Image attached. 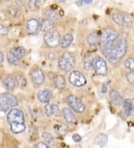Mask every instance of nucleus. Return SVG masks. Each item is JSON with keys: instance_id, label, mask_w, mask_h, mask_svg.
Returning a JSON list of instances; mask_svg holds the SVG:
<instances>
[{"instance_id": "1", "label": "nucleus", "mask_w": 134, "mask_h": 148, "mask_svg": "<svg viewBox=\"0 0 134 148\" xmlns=\"http://www.w3.org/2000/svg\"><path fill=\"white\" fill-rule=\"evenodd\" d=\"M101 50L102 54L110 63L119 62L127 50V40L120 37L118 32L112 29H106L100 36Z\"/></svg>"}, {"instance_id": "2", "label": "nucleus", "mask_w": 134, "mask_h": 148, "mask_svg": "<svg viewBox=\"0 0 134 148\" xmlns=\"http://www.w3.org/2000/svg\"><path fill=\"white\" fill-rule=\"evenodd\" d=\"M7 121L10 125L11 131L14 134L23 132L26 129L25 125V115L19 108H13L7 114Z\"/></svg>"}, {"instance_id": "3", "label": "nucleus", "mask_w": 134, "mask_h": 148, "mask_svg": "<svg viewBox=\"0 0 134 148\" xmlns=\"http://www.w3.org/2000/svg\"><path fill=\"white\" fill-rule=\"evenodd\" d=\"M18 105V101L14 95L10 93L0 94V110L3 112H8Z\"/></svg>"}, {"instance_id": "4", "label": "nucleus", "mask_w": 134, "mask_h": 148, "mask_svg": "<svg viewBox=\"0 0 134 148\" xmlns=\"http://www.w3.org/2000/svg\"><path fill=\"white\" fill-rule=\"evenodd\" d=\"M75 56L72 53H66L63 54L58 60V67L63 71H69L75 67Z\"/></svg>"}, {"instance_id": "5", "label": "nucleus", "mask_w": 134, "mask_h": 148, "mask_svg": "<svg viewBox=\"0 0 134 148\" xmlns=\"http://www.w3.org/2000/svg\"><path fill=\"white\" fill-rule=\"evenodd\" d=\"M25 50L22 47H14L9 49L7 53V59L9 64H16L25 57Z\"/></svg>"}, {"instance_id": "6", "label": "nucleus", "mask_w": 134, "mask_h": 148, "mask_svg": "<svg viewBox=\"0 0 134 148\" xmlns=\"http://www.w3.org/2000/svg\"><path fill=\"white\" fill-rule=\"evenodd\" d=\"M44 40L50 48H56L61 44V34L56 30H50L45 34Z\"/></svg>"}, {"instance_id": "7", "label": "nucleus", "mask_w": 134, "mask_h": 148, "mask_svg": "<svg viewBox=\"0 0 134 148\" xmlns=\"http://www.w3.org/2000/svg\"><path fill=\"white\" fill-rule=\"evenodd\" d=\"M93 67L95 70V73L99 76H107V62L103 58L100 56H96L93 59Z\"/></svg>"}, {"instance_id": "8", "label": "nucleus", "mask_w": 134, "mask_h": 148, "mask_svg": "<svg viewBox=\"0 0 134 148\" xmlns=\"http://www.w3.org/2000/svg\"><path fill=\"white\" fill-rule=\"evenodd\" d=\"M66 102L69 106L78 113H82L85 110V106L84 105V103L80 100V99L77 97L76 96H69L66 99Z\"/></svg>"}, {"instance_id": "9", "label": "nucleus", "mask_w": 134, "mask_h": 148, "mask_svg": "<svg viewBox=\"0 0 134 148\" xmlns=\"http://www.w3.org/2000/svg\"><path fill=\"white\" fill-rule=\"evenodd\" d=\"M69 80L71 85L76 87H82L86 84V77L82 73L77 71H74L70 73Z\"/></svg>"}, {"instance_id": "10", "label": "nucleus", "mask_w": 134, "mask_h": 148, "mask_svg": "<svg viewBox=\"0 0 134 148\" xmlns=\"http://www.w3.org/2000/svg\"><path fill=\"white\" fill-rule=\"evenodd\" d=\"M30 77L33 84L40 85L44 82L45 75L40 68H34L30 73Z\"/></svg>"}, {"instance_id": "11", "label": "nucleus", "mask_w": 134, "mask_h": 148, "mask_svg": "<svg viewBox=\"0 0 134 148\" xmlns=\"http://www.w3.org/2000/svg\"><path fill=\"white\" fill-rule=\"evenodd\" d=\"M41 29V25L39 20L37 19L31 18L27 20L26 22V31L30 34H35Z\"/></svg>"}, {"instance_id": "12", "label": "nucleus", "mask_w": 134, "mask_h": 148, "mask_svg": "<svg viewBox=\"0 0 134 148\" xmlns=\"http://www.w3.org/2000/svg\"><path fill=\"white\" fill-rule=\"evenodd\" d=\"M16 80L12 76H7L3 78L2 79V85L5 87V88L8 90H14L16 87Z\"/></svg>"}, {"instance_id": "13", "label": "nucleus", "mask_w": 134, "mask_h": 148, "mask_svg": "<svg viewBox=\"0 0 134 148\" xmlns=\"http://www.w3.org/2000/svg\"><path fill=\"white\" fill-rule=\"evenodd\" d=\"M45 112L48 117H59L60 109L59 107L56 104H47L45 106Z\"/></svg>"}, {"instance_id": "14", "label": "nucleus", "mask_w": 134, "mask_h": 148, "mask_svg": "<svg viewBox=\"0 0 134 148\" xmlns=\"http://www.w3.org/2000/svg\"><path fill=\"white\" fill-rule=\"evenodd\" d=\"M37 99L41 103H48L52 97V91L48 89L39 90L37 94Z\"/></svg>"}, {"instance_id": "15", "label": "nucleus", "mask_w": 134, "mask_h": 148, "mask_svg": "<svg viewBox=\"0 0 134 148\" xmlns=\"http://www.w3.org/2000/svg\"><path fill=\"white\" fill-rule=\"evenodd\" d=\"M86 42L92 48H95L99 44L100 42V36L96 33H90L86 37Z\"/></svg>"}, {"instance_id": "16", "label": "nucleus", "mask_w": 134, "mask_h": 148, "mask_svg": "<svg viewBox=\"0 0 134 148\" xmlns=\"http://www.w3.org/2000/svg\"><path fill=\"white\" fill-rule=\"evenodd\" d=\"M62 114L64 117L65 121L69 123H75L77 122L76 121V118H75V116L74 115V114L72 113L69 108H64L62 111Z\"/></svg>"}, {"instance_id": "17", "label": "nucleus", "mask_w": 134, "mask_h": 148, "mask_svg": "<svg viewBox=\"0 0 134 148\" xmlns=\"http://www.w3.org/2000/svg\"><path fill=\"white\" fill-rule=\"evenodd\" d=\"M110 97L112 99V101L117 106H121L123 104L124 99L122 96L120 94L118 91L116 90H111L110 94Z\"/></svg>"}, {"instance_id": "18", "label": "nucleus", "mask_w": 134, "mask_h": 148, "mask_svg": "<svg viewBox=\"0 0 134 148\" xmlns=\"http://www.w3.org/2000/svg\"><path fill=\"white\" fill-rule=\"evenodd\" d=\"M124 113L127 116H131L133 113V105L130 99H126L123 102Z\"/></svg>"}, {"instance_id": "19", "label": "nucleus", "mask_w": 134, "mask_h": 148, "mask_svg": "<svg viewBox=\"0 0 134 148\" xmlns=\"http://www.w3.org/2000/svg\"><path fill=\"white\" fill-rule=\"evenodd\" d=\"M73 41V35L71 33H66L61 40V47L63 49L68 48Z\"/></svg>"}, {"instance_id": "20", "label": "nucleus", "mask_w": 134, "mask_h": 148, "mask_svg": "<svg viewBox=\"0 0 134 148\" xmlns=\"http://www.w3.org/2000/svg\"><path fill=\"white\" fill-rule=\"evenodd\" d=\"M54 84L55 85L57 88L63 89L66 87V79H65L64 76L62 75H57L54 77Z\"/></svg>"}, {"instance_id": "21", "label": "nucleus", "mask_w": 134, "mask_h": 148, "mask_svg": "<svg viewBox=\"0 0 134 148\" xmlns=\"http://www.w3.org/2000/svg\"><path fill=\"white\" fill-rule=\"evenodd\" d=\"M40 25H41L42 30L43 32H47L52 30L54 26V23L52 20L46 18L42 20V22L40 23Z\"/></svg>"}, {"instance_id": "22", "label": "nucleus", "mask_w": 134, "mask_h": 148, "mask_svg": "<svg viewBox=\"0 0 134 148\" xmlns=\"http://www.w3.org/2000/svg\"><path fill=\"white\" fill-rule=\"evenodd\" d=\"M107 136L105 134H99L95 137V145L99 147H104L107 144Z\"/></svg>"}, {"instance_id": "23", "label": "nucleus", "mask_w": 134, "mask_h": 148, "mask_svg": "<svg viewBox=\"0 0 134 148\" xmlns=\"http://www.w3.org/2000/svg\"><path fill=\"white\" fill-rule=\"evenodd\" d=\"M113 20L116 24L120 26H123L124 21V14L121 13H115L113 15Z\"/></svg>"}, {"instance_id": "24", "label": "nucleus", "mask_w": 134, "mask_h": 148, "mask_svg": "<svg viewBox=\"0 0 134 148\" xmlns=\"http://www.w3.org/2000/svg\"><path fill=\"white\" fill-rule=\"evenodd\" d=\"M45 16L48 20L52 21H56L58 18V14L53 9H47L45 11Z\"/></svg>"}, {"instance_id": "25", "label": "nucleus", "mask_w": 134, "mask_h": 148, "mask_svg": "<svg viewBox=\"0 0 134 148\" xmlns=\"http://www.w3.org/2000/svg\"><path fill=\"white\" fill-rule=\"evenodd\" d=\"M42 0H29V8H30L31 10H36L39 7L40 5H41Z\"/></svg>"}, {"instance_id": "26", "label": "nucleus", "mask_w": 134, "mask_h": 148, "mask_svg": "<svg viewBox=\"0 0 134 148\" xmlns=\"http://www.w3.org/2000/svg\"><path fill=\"white\" fill-rule=\"evenodd\" d=\"M124 67L127 69L130 70V71L134 72V58H128L124 62Z\"/></svg>"}, {"instance_id": "27", "label": "nucleus", "mask_w": 134, "mask_h": 148, "mask_svg": "<svg viewBox=\"0 0 134 148\" xmlns=\"http://www.w3.org/2000/svg\"><path fill=\"white\" fill-rule=\"evenodd\" d=\"M55 131L57 133L61 134V135H63L66 134L67 132V127L65 124H57L54 127Z\"/></svg>"}, {"instance_id": "28", "label": "nucleus", "mask_w": 134, "mask_h": 148, "mask_svg": "<svg viewBox=\"0 0 134 148\" xmlns=\"http://www.w3.org/2000/svg\"><path fill=\"white\" fill-rule=\"evenodd\" d=\"M16 80L17 85H19L21 88L25 87V85H26V79H25V78L24 77L23 75H18L16 77Z\"/></svg>"}, {"instance_id": "29", "label": "nucleus", "mask_w": 134, "mask_h": 148, "mask_svg": "<svg viewBox=\"0 0 134 148\" xmlns=\"http://www.w3.org/2000/svg\"><path fill=\"white\" fill-rule=\"evenodd\" d=\"M43 139H44V141H46V143H47L48 145H52V143L54 142L53 136H52L50 133H48V132H43Z\"/></svg>"}, {"instance_id": "30", "label": "nucleus", "mask_w": 134, "mask_h": 148, "mask_svg": "<svg viewBox=\"0 0 134 148\" xmlns=\"http://www.w3.org/2000/svg\"><path fill=\"white\" fill-rule=\"evenodd\" d=\"M133 25V20L131 17L129 15L124 14V27L130 28Z\"/></svg>"}, {"instance_id": "31", "label": "nucleus", "mask_w": 134, "mask_h": 148, "mask_svg": "<svg viewBox=\"0 0 134 148\" xmlns=\"http://www.w3.org/2000/svg\"><path fill=\"white\" fill-rule=\"evenodd\" d=\"M8 11H9V14H10V15H11L12 16H18L20 13V10L18 9L17 8L14 7V6H12V7L10 8L8 10Z\"/></svg>"}, {"instance_id": "32", "label": "nucleus", "mask_w": 134, "mask_h": 148, "mask_svg": "<svg viewBox=\"0 0 134 148\" xmlns=\"http://www.w3.org/2000/svg\"><path fill=\"white\" fill-rule=\"evenodd\" d=\"M90 57L89 56H88V57H86V58H85V60H84V66H85V67H86V69H87V70H89V69L91 68V67L93 66V60H90Z\"/></svg>"}, {"instance_id": "33", "label": "nucleus", "mask_w": 134, "mask_h": 148, "mask_svg": "<svg viewBox=\"0 0 134 148\" xmlns=\"http://www.w3.org/2000/svg\"><path fill=\"white\" fill-rule=\"evenodd\" d=\"M7 33H8V29L4 25L0 24V35L5 36V35H7Z\"/></svg>"}, {"instance_id": "34", "label": "nucleus", "mask_w": 134, "mask_h": 148, "mask_svg": "<svg viewBox=\"0 0 134 148\" xmlns=\"http://www.w3.org/2000/svg\"><path fill=\"white\" fill-rule=\"evenodd\" d=\"M126 78H127V81L131 84L134 83V72H132L131 71L130 73H127V76H126Z\"/></svg>"}, {"instance_id": "35", "label": "nucleus", "mask_w": 134, "mask_h": 148, "mask_svg": "<svg viewBox=\"0 0 134 148\" xmlns=\"http://www.w3.org/2000/svg\"><path fill=\"white\" fill-rule=\"evenodd\" d=\"M35 147H43V148H48V145L47 143H45V142H39L37 143V145H35Z\"/></svg>"}, {"instance_id": "36", "label": "nucleus", "mask_w": 134, "mask_h": 148, "mask_svg": "<svg viewBox=\"0 0 134 148\" xmlns=\"http://www.w3.org/2000/svg\"><path fill=\"white\" fill-rule=\"evenodd\" d=\"M72 139H73V141H75V142H80V141H81V139H82V138H81V136H79L78 134H75V135H73V136H72Z\"/></svg>"}, {"instance_id": "37", "label": "nucleus", "mask_w": 134, "mask_h": 148, "mask_svg": "<svg viewBox=\"0 0 134 148\" xmlns=\"http://www.w3.org/2000/svg\"><path fill=\"white\" fill-rule=\"evenodd\" d=\"M4 58H5V57H4V54L2 53V52L0 51V63H2V62H3Z\"/></svg>"}, {"instance_id": "38", "label": "nucleus", "mask_w": 134, "mask_h": 148, "mask_svg": "<svg viewBox=\"0 0 134 148\" xmlns=\"http://www.w3.org/2000/svg\"><path fill=\"white\" fill-rule=\"evenodd\" d=\"M101 91L102 93H105L107 91V87H106L105 85H103V86H102Z\"/></svg>"}, {"instance_id": "39", "label": "nucleus", "mask_w": 134, "mask_h": 148, "mask_svg": "<svg viewBox=\"0 0 134 148\" xmlns=\"http://www.w3.org/2000/svg\"><path fill=\"white\" fill-rule=\"evenodd\" d=\"M76 5H77L78 6H81L83 5V1L82 0H79V1H78V2H76Z\"/></svg>"}, {"instance_id": "40", "label": "nucleus", "mask_w": 134, "mask_h": 148, "mask_svg": "<svg viewBox=\"0 0 134 148\" xmlns=\"http://www.w3.org/2000/svg\"><path fill=\"white\" fill-rule=\"evenodd\" d=\"M84 2L85 4L89 5V4H91L92 2H93V0H84Z\"/></svg>"}, {"instance_id": "41", "label": "nucleus", "mask_w": 134, "mask_h": 148, "mask_svg": "<svg viewBox=\"0 0 134 148\" xmlns=\"http://www.w3.org/2000/svg\"><path fill=\"white\" fill-rule=\"evenodd\" d=\"M54 1L58 2H64V0H54Z\"/></svg>"}, {"instance_id": "42", "label": "nucleus", "mask_w": 134, "mask_h": 148, "mask_svg": "<svg viewBox=\"0 0 134 148\" xmlns=\"http://www.w3.org/2000/svg\"><path fill=\"white\" fill-rule=\"evenodd\" d=\"M4 2H9V1H10V0H3Z\"/></svg>"}, {"instance_id": "43", "label": "nucleus", "mask_w": 134, "mask_h": 148, "mask_svg": "<svg viewBox=\"0 0 134 148\" xmlns=\"http://www.w3.org/2000/svg\"><path fill=\"white\" fill-rule=\"evenodd\" d=\"M0 19H1V17H0Z\"/></svg>"}]
</instances>
